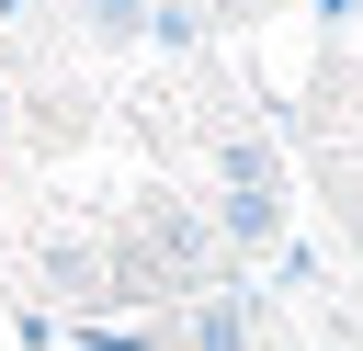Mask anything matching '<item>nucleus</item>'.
<instances>
[{"mask_svg":"<svg viewBox=\"0 0 363 351\" xmlns=\"http://www.w3.org/2000/svg\"><path fill=\"white\" fill-rule=\"evenodd\" d=\"M170 351H250V294H227V283H204V294L182 306V328H170Z\"/></svg>","mask_w":363,"mask_h":351,"instance_id":"obj_1","label":"nucleus"}]
</instances>
